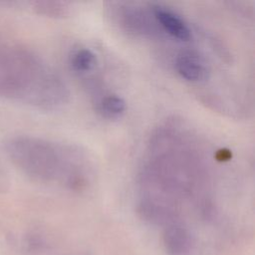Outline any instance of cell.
<instances>
[{"label": "cell", "instance_id": "8992f818", "mask_svg": "<svg viewBox=\"0 0 255 255\" xmlns=\"http://www.w3.org/2000/svg\"><path fill=\"white\" fill-rule=\"evenodd\" d=\"M162 242L168 255H192L195 249V241L191 232L177 221L165 226Z\"/></svg>", "mask_w": 255, "mask_h": 255}, {"label": "cell", "instance_id": "6da1fadb", "mask_svg": "<svg viewBox=\"0 0 255 255\" xmlns=\"http://www.w3.org/2000/svg\"><path fill=\"white\" fill-rule=\"evenodd\" d=\"M5 151L12 164L36 182L80 191L90 181V166L86 157L70 145L20 134L6 140Z\"/></svg>", "mask_w": 255, "mask_h": 255}, {"label": "cell", "instance_id": "ba28073f", "mask_svg": "<svg viewBox=\"0 0 255 255\" xmlns=\"http://www.w3.org/2000/svg\"><path fill=\"white\" fill-rule=\"evenodd\" d=\"M69 63L71 68L79 74H87L98 65L97 55L87 47H81L72 52Z\"/></svg>", "mask_w": 255, "mask_h": 255}, {"label": "cell", "instance_id": "277c9868", "mask_svg": "<svg viewBox=\"0 0 255 255\" xmlns=\"http://www.w3.org/2000/svg\"><path fill=\"white\" fill-rule=\"evenodd\" d=\"M177 74L190 83H201L209 78V66L205 58L195 50H182L174 58Z\"/></svg>", "mask_w": 255, "mask_h": 255}, {"label": "cell", "instance_id": "52a82bcc", "mask_svg": "<svg viewBox=\"0 0 255 255\" xmlns=\"http://www.w3.org/2000/svg\"><path fill=\"white\" fill-rule=\"evenodd\" d=\"M97 112L105 119L117 120L127 111V103L117 94H106L101 96L96 103Z\"/></svg>", "mask_w": 255, "mask_h": 255}, {"label": "cell", "instance_id": "3957f363", "mask_svg": "<svg viewBox=\"0 0 255 255\" xmlns=\"http://www.w3.org/2000/svg\"><path fill=\"white\" fill-rule=\"evenodd\" d=\"M151 16V12L130 4H120L115 10V18L121 29L134 37L151 38L157 35L158 26Z\"/></svg>", "mask_w": 255, "mask_h": 255}, {"label": "cell", "instance_id": "9c48e42d", "mask_svg": "<svg viewBox=\"0 0 255 255\" xmlns=\"http://www.w3.org/2000/svg\"><path fill=\"white\" fill-rule=\"evenodd\" d=\"M32 6L38 14L53 18L64 17L69 12L67 3L58 1H36L32 3Z\"/></svg>", "mask_w": 255, "mask_h": 255}, {"label": "cell", "instance_id": "5b68a950", "mask_svg": "<svg viewBox=\"0 0 255 255\" xmlns=\"http://www.w3.org/2000/svg\"><path fill=\"white\" fill-rule=\"evenodd\" d=\"M150 12L157 26L173 39L182 42L191 39L192 34L188 24L170 8L160 4H153Z\"/></svg>", "mask_w": 255, "mask_h": 255}, {"label": "cell", "instance_id": "7a4b0ae2", "mask_svg": "<svg viewBox=\"0 0 255 255\" xmlns=\"http://www.w3.org/2000/svg\"><path fill=\"white\" fill-rule=\"evenodd\" d=\"M0 97L52 111L65 106L70 93L63 79L38 55L4 44L0 48Z\"/></svg>", "mask_w": 255, "mask_h": 255}, {"label": "cell", "instance_id": "30bf717a", "mask_svg": "<svg viewBox=\"0 0 255 255\" xmlns=\"http://www.w3.org/2000/svg\"><path fill=\"white\" fill-rule=\"evenodd\" d=\"M10 185V177L6 166L0 158V193L6 191Z\"/></svg>", "mask_w": 255, "mask_h": 255}]
</instances>
